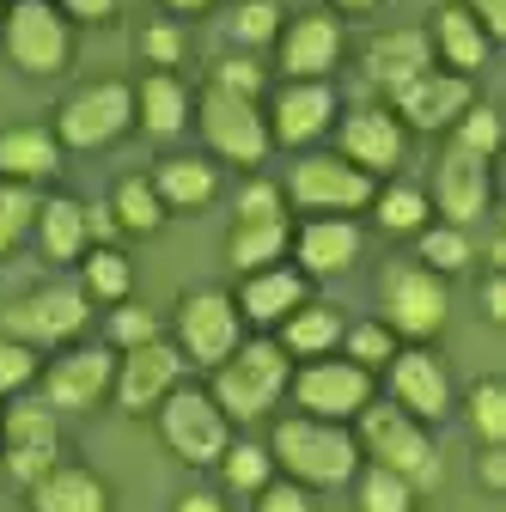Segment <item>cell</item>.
Returning <instances> with one entry per match:
<instances>
[{
	"label": "cell",
	"mask_w": 506,
	"mask_h": 512,
	"mask_svg": "<svg viewBox=\"0 0 506 512\" xmlns=\"http://www.w3.org/2000/svg\"><path fill=\"white\" fill-rule=\"evenodd\" d=\"M269 458L275 470H287V482L299 488H342L354 482L360 470V439L336 421H318V415H293L275 427L269 439Z\"/></svg>",
	"instance_id": "1"
},
{
	"label": "cell",
	"mask_w": 506,
	"mask_h": 512,
	"mask_svg": "<svg viewBox=\"0 0 506 512\" xmlns=\"http://www.w3.org/2000/svg\"><path fill=\"white\" fill-rule=\"evenodd\" d=\"M287 378H293V360L281 342H263V336H250L238 342L220 366H214V403L226 421H263L281 397H287Z\"/></svg>",
	"instance_id": "2"
},
{
	"label": "cell",
	"mask_w": 506,
	"mask_h": 512,
	"mask_svg": "<svg viewBox=\"0 0 506 512\" xmlns=\"http://www.w3.org/2000/svg\"><path fill=\"white\" fill-rule=\"evenodd\" d=\"M360 445L372 452V464H385L391 476H403L415 494H433L439 488V445H433V433L415 421V415H403L397 403H366L360 409Z\"/></svg>",
	"instance_id": "3"
},
{
	"label": "cell",
	"mask_w": 506,
	"mask_h": 512,
	"mask_svg": "<svg viewBox=\"0 0 506 512\" xmlns=\"http://www.w3.org/2000/svg\"><path fill=\"white\" fill-rule=\"evenodd\" d=\"M378 305H385V330H391V336L427 342V336L446 330L452 293H446V275H433V269H421V263H397V269H385Z\"/></svg>",
	"instance_id": "4"
},
{
	"label": "cell",
	"mask_w": 506,
	"mask_h": 512,
	"mask_svg": "<svg viewBox=\"0 0 506 512\" xmlns=\"http://www.w3.org/2000/svg\"><path fill=\"white\" fill-rule=\"evenodd\" d=\"M129 122H135V86L98 80V86H80L68 104L55 110V141L74 147V153H98V147H110Z\"/></svg>",
	"instance_id": "5"
},
{
	"label": "cell",
	"mask_w": 506,
	"mask_h": 512,
	"mask_svg": "<svg viewBox=\"0 0 506 512\" xmlns=\"http://www.w3.org/2000/svg\"><path fill=\"white\" fill-rule=\"evenodd\" d=\"M372 189L378 183L360 165H348L342 153H305V159H293L281 196L305 214H354V208L372 202Z\"/></svg>",
	"instance_id": "6"
},
{
	"label": "cell",
	"mask_w": 506,
	"mask_h": 512,
	"mask_svg": "<svg viewBox=\"0 0 506 512\" xmlns=\"http://www.w3.org/2000/svg\"><path fill=\"white\" fill-rule=\"evenodd\" d=\"M92 324V299L80 287H37L25 299H13L0 311V336H13L25 348H55V342H74Z\"/></svg>",
	"instance_id": "7"
},
{
	"label": "cell",
	"mask_w": 506,
	"mask_h": 512,
	"mask_svg": "<svg viewBox=\"0 0 506 512\" xmlns=\"http://www.w3.org/2000/svg\"><path fill=\"white\" fill-rule=\"evenodd\" d=\"M159 433L183 464H220L226 439H232V421L220 415V403L208 391L177 384V391H165V403H159Z\"/></svg>",
	"instance_id": "8"
},
{
	"label": "cell",
	"mask_w": 506,
	"mask_h": 512,
	"mask_svg": "<svg viewBox=\"0 0 506 512\" xmlns=\"http://www.w3.org/2000/svg\"><path fill=\"white\" fill-rule=\"evenodd\" d=\"M0 25H7L13 68H25V74H61L68 68L74 37H68V19H61L55 0H13V7L0 13Z\"/></svg>",
	"instance_id": "9"
},
{
	"label": "cell",
	"mask_w": 506,
	"mask_h": 512,
	"mask_svg": "<svg viewBox=\"0 0 506 512\" xmlns=\"http://www.w3.org/2000/svg\"><path fill=\"white\" fill-rule=\"evenodd\" d=\"M244 342V317L226 293L202 287V293H183L177 299V354L183 360H196V366H220L232 348Z\"/></svg>",
	"instance_id": "10"
},
{
	"label": "cell",
	"mask_w": 506,
	"mask_h": 512,
	"mask_svg": "<svg viewBox=\"0 0 506 512\" xmlns=\"http://www.w3.org/2000/svg\"><path fill=\"white\" fill-rule=\"evenodd\" d=\"M202 141L232 165H263L269 147H275L257 98H238V92H220V86L202 92Z\"/></svg>",
	"instance_id": "11"
},
{
	"label": "cell",
	"mask_w": 506,
	"mask_h": 512,
	"mask_svg": "<svg viewBox=\"0 0 506 512\" xmlns=\"http://www.w3.org/2000/svg\"><path fill=\"white\" fill-rule=\"evenodd\" d=\"M287 391L299 397L305 415H318V421H348L372 403V372L354 366V360H305L293 378H287Z\"/></svg>",
	"instance_id": "12"
},
{
	"label": "cell",
	"mask_w": 506,
	"mask_h": 512,
	"mask_svg": "<svg viewBox=\"0 0 506 512\" xmlns=\"http://www.w3.org/2000/svg\"><path fill=\"white\" fill-rule=\"evenodd\" d=\"M0 433H7V476L19 488H31L37 476H49L61 464V427H55V409L43 397H13L7 421H0Z\"/></svg>",
	"instance_id": "13"
},
{
	"label": "cell",
	"mask_w": 506,
	"mask_h": 512,
	"mask_svg": "<svg viewBox=\"0 0 506 512\" xmlns=\"http://www.w3.org/2000/svg\"><path fill=\"white\" fill-rule=\"evenodd\" d=\"M177 378H183V354H177L165 336H153V342H141V348H122L110 391H116V403L129 409V415H147V409L165 403V391H177Z\"/></svg>",
	"instance_id": "14"
},
{
	"label": "cell",
	"mask_w": 506,
	"mask_h": 512,
	"mask_svg": "<svg viewBox=\"0 0 506 512\" xmlns=\"http://www.w3.org/2000/svg\"><path fill=\"white\" fill-rule=\"evenodd\" d=\"M488 196H494V177H488V159H476V153H464V147H446L439 153V165H433V208L446 214V226H476L482 214H488Z\"/></svg>",
	"instance_id": "15"
},
{
	"label": "cell",
	"mask_w": 506,
	"mask_h": 512,
	"mask_svg": "<svg viewBox=\"0 0 506 512\" xmlns=\"http://www.w3.org/2000/svg\"><path fill=\"white\" fill-rule=\"evenodd\" d=\"M336 141H342V159H348V165H360L366 177H378V171H397V165H403L409 128L397 122L391 104H360V110L342 116Z\"/></svg>",
	"instance_id": "16"
},
{
	"label": "cell",
	"mask_w": 506,
	"mask_h": 512,
	"mask_svg": "<svg viewBox=\"0 0 506 512\" xmlns=\"http://www.w3.org/2000/svg\"><path fill=\"white\" fill-rule=\"evenodd\" d=\"M37 378H43V403L55 415H80V409L104 403V391L116 384V354L110 348H74Z\"/></svg>",
	"instance_id": "17"
},
{
	"label": "cell",
	"mask_w": 506,
	"mask_h": 512,
	"mask_svg": "<svg viewBox=\"0 0 506 512\" xmlns=\"http://www.w3.org/2000/svg\"><path fill=\"white\" fill-rule=\"evenodd\" d=\"M275 55H281V74L287 80H324L342 61V19L336 13H299V19H287L281 37H275Z\"/></svg>",
	"instance_id": "18"
},
{
	"label": "cell",
	"mask_w": 506,
	"mask_h": 512,
	"mask_svg": "<svg viewBox=\"0 0 506 512\" xmlns=\"http://www.w3.org/2000/svg\"><path fill=\"white\" fill-rule=\"evenodd\" d=\"M385 366H391V403H397L403 415L439 421V415L452 409V378H446V366H439V354H427V348H397Z\"/></svg>",
	"instance_id": "19"
},
{
	"label": "cell",
	"mask_w": 506,
	"mask_h": 512,
	"mask_svg": "<svg viewBox=\"0 0 506 512\" xmlns=\"http://www.w3.org/2000/svg\"><path fill=\"white\" fill-rule=\"evenodd\" d=\"M336 128V92L324 80H287L275 92V116H269V141L281 147H311L318 135Z\"/></svg>",
	"instance_id": "20"
},
{
	"label": "cell",
	"mask_w": 506,
	"mask_h": 512,
	"mask_svg": "<svg viewBox=\"0 0 506 512\" xmlns=\"http://www.w3.org/2000/svg\"><path fill=\"white\" fill-rule=\"evenodd\" d=\"M476 92H470V80L464 74H446V68H427V74H415L403 92H391V110H397V122L403 128H452L458 116H464V104H470Z\"/></svg>",
	"instance_id": "21"
},
{
	"label": "cell",
	"mask_w": 506,
	"mask_h": 512,
	"mask_svg": "<svg viewBox=\"0 0 506 512\" xmlns=\"http://www.w3.org/2000/svg\"><path fill=\"white\" fill-rule=\"evenodd\" d=\"M287 250H299V275H342L360 256V226L348 214H311Z\"/></svg>",
	"instance_id": "22"
},
{
	"label": "cell",
	"mask_w": 506,
	"mask_h": 512,
	"mask_svg": "<svg viewBox=\"0 0 506 512\" xmlns=\"http://www.w3.org/2000/svg\"><path fill=\"white\" fill-rule=\"evenodd\" d=\"M427 49H433V61H446V74H476L482 61H488V31L464 13V7H439L433 13V25H427Z\"/></svg>",
	"instance_id": "23"
},
{
	"label": "cell",
	"mask_w": 506,
	"mask_h": 512,
	"mask_svg": "<svg viewBox=\"0 0 506 512\" xmlns=\"http://www.w3.org/2000/svg\"><path fill=\"white\" fill-rule=\"evenodd\" d=\"M427 68H433L427 31H385V37H372V49H366V80L378 92H403Z\"/></svg>",
	"instance_id": "24"
},
{
	"label": "cell",
	"mask_w": 506,
	"mask_h": 512,
	"mask_svg": "<svg viewBox=\"0 0 506 512\" xmlns=\"http://www.w3.org/2000/svg\"><path fill=\"white\" fill-rule=\"evenodd\" d=\"M238 317H244V324H281V317L287 311H299L305 305V275L299 269H257V275H244V287H238Z\"/></svg>",
	"instance_id": "25"
},
{
	"label": "cell",
	"mask_w": 506,
	"mask_h": 512,
	"mask_svg": "<svg viewBox=\"0 0 506 512\" xmlns=\"http://www.w3.org/2000/svg\"><path fill=\"white\" fill-rule=\"evenodd\" d=\"M61 171V141L55 128H37V122H19L0 135V177L7 183H43Z\"/></svg>",
	"instance_id": "26"
},
{
	"label": "cell",
	"mask_w": 506,
	"mask_h": 512,
	"mask_svg": "<svg viewBox=\"0 0 506 512\" xmlns=\"http://www.w3.org/2000/svg\"><path fill=\"white\" fill-rule=\"evenodd\" d=\"M25 494H31V512H110V488L80 464H55Z\"/></svg>",
	"instance_id": "27"
},
{
	"label": "cell",
	"mask_w": 506,
	"mask_h": 512,
	"mask_svg": "<svg viewBox=\"0 0 506 512\" xmlns=\"http://www.w3.org/2000/svg\"><path fill=\"white\" fill-rule=\"evenodd\" d=\"M31 238H37V250L49 256V263H74V256H86V250H92V244H86V202H74V196L37 202Z\"/></svg>",
	"instance_id": "28"
},
{
	"label": "cell",
	"mask_w": 506,
	"mask_h": 512,
	"mask_svg": "<svg viewBox=\"0 0 506 512\" xmlns=\"http://www.w3.org/2000/svg\"><path fill=\"white\" fill-rule=\"evenodd\" d=\"M135 122L147 128L153 141H171V135H183V128H189V92H183V80L153 68V74L135 86Z\"/></svg>",
	"instance_id": "29"
},
{
	"label": "cell",
	"mask_w": 506,
	"mask_h": 512,
	"mask_svg": "<svg viewBox=\"0 0 506 512\" xmlns=\"http://www.w3.org/2000/svg\"><path fill=\"white\" fill-rule=\"evenodd\" d=\"M281 348H287V360H324L330 348H342V311L336 305H299V311H287L281 317Z\"/></svg>",
	"instance_id": "30"
},
{
	"label": "cell",
	"mask_w": 506,
	"mask_h": 512,
	"mask_svg": "<svg viewBox=\"0 0 506 512\" xmlns=\"http://www.w3.org/2000/svg\"><path fill=\"white\" fill-rule=\"evenodd\" d=\"M287 244H293L287 220H238L232 238H226V263H232L238 275H257V269H275V263H281Z\"/></svg>",
	"instance_id": "31"
},
{
	"label": "cell",
	"mask_w": 506,
	"mask_h": 512,
	"mask_svg": "<svg viewBox=\"0 0 506 512\" xmlns=\"http://www.w3.org/2000/svg\"><path fill=\"white\" fill-rule=\"evenodd\" d=\"M147 183H153V196L165 208H208L214 189H220V177H214L208 159H165Z\"/></svg>",
	"instance_id": "32"
},
{
	"label": "cell",
	"mask_w": 506,
	"mask_h": 512,
	"mask_svg": "<svg viewBox=\"0 0 506 512\" xmlns=\"http://www.w3.org/2000/svg\"><path fill=\"white\" fill-rule=\"evenodd\" d=\"M135 287V269H129V256H122L116 244H92L86 250V275H80V293L86 299H104V305H122Z\"/></svg>",
	"instance_id": "33"
},
{
	"label": "cell",
	"mask_w": 506,
	"mask_h": 512,
	"mask_svg": "<svg viewBox=\"0 0 506 512\" xmlns=\"http://www.w3.org/2000/svg\"><path fill=\"white\" fill-rule=\"evenodd\" d=\"M110 214H116L122 232H159V226H165V202L153 196L147 177H122V183L110 189Z\"/></svg>",
	"instance_id": "34"
},
{
	"label": "cell",
	"mask_w": 506,
	"mask_h": 512,
	"mask_svg": "<svg viewBox=\"0 0 506 512\" xmlns=\"http://www.w3.org/2000/svg\"><path fill=\"white\" fill-rule=\"evenodd\" d=\"M415 238H421V269L433 275H464L476 263V244L464 226H421Z\"/></svg>",
	"instance_id": "35"
},
{
	"label": "cell",
	"mask_w": 506,
	"mask_h": 512,
	"mask_svg": "<svg viewBox=\"0 0 506 512\" xmlns=\"http://www.w3.org/2000/svg\"><path fill=\"white\" fill-rule=\"evenodd\" d=\"M220 476H226V488H238V494H257V488L275 476L269 445H257V439H226V452H220Z\"/></svg>",
	"instance_id": "36"
},
{
	"label": "cell",
	"mask_w": 506,
	"mask_h": 512,
	"mask_svg": "<svg viewBox=\"0 0 506 512\" xmlns=\"http://www.w3.org/2000/svg\"><path fill=\"white\" fill-rule=\"evenodd\" d=\"M372 214H378L385 232H421L433 202L421 196V189H409V183H391V189H372Z\"/></svg>",
	"instance_id": "37"
},
{
	"label": "cell",
	"mask_w": 506,
	"mask_h": 512,
	"mask_svg": "<svg viewBox=\"0 0 506 512\" xmlns=\"http://www.w3.org/2000/svg\"><path fill=\"white\" fill-rule=\"evenodd\" d=\"M281 25H287V13L275 7V0H244V7L226 19V31H232V43L244 49V55H257L263 43H275L281 37Z\"/></svg>",
	"instance_id": "38"
},
{
	"label": "cell",
	"mask_w": 506,
	"mask_h": 512,
	"mask_svg": "<svg viewBox=\"0 0 506 512\" xmlns=\"http://www.w3.org/2000/svg\"><path fill=\"white\" fill-rule=\"evenodd\" d=\"M37 202H43V196H37L31 183H7V177H0V256L19 250V238H31Z\"/></svg>",
	"instance_id": "39"
},
{
	"label": "cell",
	"mask_w": 506,
	"mask_h": 512,
	"mask_svg": "<svg viewBox=\"0 0 506 512\" xmlns=\"http://www.w3.org/2000/svg\"><path fill=\"white\" fill-rule=\"evenodd\" d=\"M415 488L403 482V476H391L385 464H372V470H360V512H415Z\"/></svg>",
	"instance_id": "40"
},
{
	"label": "cell",
	"mask_w": 506,
	"mask_h": 512,
	"mask_svg": "<svg viewBox=\"0 0 506 512\" xmlns=\"http://www.w3.org/2000/svg\"><path fill=\"white\" fill-rule=\"evenodd\" d=\"M452 147H464V153H476V159H494V153H500V110L482 104V98H470L464 116H458V141H452Z\"/></svg>",
	"instance_id": "41"
},
{
	"label": "cell",
	"mask_w": 506,
	"mask_h": 512,
	"mask_svg": "<svg viewBox=\"0 0 506 512\" xmlns=\"http://www.w3.org/2000/svg\"><path fill=\"white\" fill-rule=\"evenodd\" d=\"M470 427L482 433V445H506V391H500V378L470 384Z\"/></svg>",
	"instance_id": "42"
},
{
	"label": "cell",
	"mask_w": 506,
	"mask_h": 512,
	"mask_svg": "<svg viewBox=\"0 0 506 512\" xmlns=\"http://www.w3.org/2000/svg\"><path fill=\"white\" fill-rule=\"evenodd\" d=\"M110 348H141V342H153L159 336V317L147 311V305H129V299H122V305H110Z\"/></svg>",
	"instance_id": "43"
},
{
	"label": "cell",
	"mask_w": 506,
	"mask_h": 512,
	"mask_svg": "<svg viewBox=\"0 0 506 512\" xmlns=\"http://www.w3.org/2000/svg\"><path fill=\"white\" fill-rule=\"evenodd\" d=\"M37 348H25V342H13V336H0V397H19V391H31L37 384Z\"/></svg>",
	"instance_id": "44"
},
{
	"label": "cell",
	"mask_w": 506,
	"mask_h": 512,
	"mask_svg": "<svg viewBox=\"0 0 506 512\" xmlns=\"http://www.w3.org/2000/svg\"><path fill=\"white\" fill-rule=\"evenodd\" d=\"M342 348H348V360L354 366H385L391 354H397V336L385 330V324H354V330H342Z\"/></svg>",
	"instance_id": "45"
},
{
	"label": "cell",
	"mask_w": 506,
	"mask_h": 512,
	"mask_svg": "<svg viewBox=\"0 0 506 512\" xmlns=\"http://www.w3.org/2000/svg\"><path fill=\"white\" fill-rule=\"evenodd\" d=\"M214 86H220V92H238V98H257V92H263V61L244 55V49H238V55H220V61H214Z\"/></svg>",
	"instance_id": "46"
},
{
	"label": "cell",
	"mask_w": 506,
	"mask_h": 512,
	"mask_svg": "<svg viewBox=\"0 0 506 512\" xmlns=\"http://www.w3.org/2000/svg\"><path fill=\"white\" fill-rule=\"evenodd\" d=\"M141 55L153 61L159 74H171L177 61H183V31H177V25H165V19H153V25L141 31Z\"/></svg>",
	"instance_id": "47"
},
{
	"label": "cell",
	"mask_w": 506,
	"mask_h": 512,
	"mask_svg": "<svg viewBox=\"0 0 506 512\" xmlns=\"http://www.w3.org/2000/svg\"><path fill=\"white\" fill-rule=\"evenodd\" d=\"M238 220H287V196L275 183H244L238 189Z\"/></svg>",
	"instance_id": "48"
},
{
	"label": "cell",
	"mask_w": 506,
	"mask_h": 512,
	"mask_svg": "<svg viewBox=\"0 0 506 512\" xmlns=\"http://www.w3.org/2000/svg\"><path fill=\"white\" fill-rule=\"evenodd\" d=\"M257 512H318V500H311V488H299V482H263Z\"/></svg>",
	"instance_id": "49"
},
{
	"label": "cell",
	"mask_w": 506,
	"mask_h": 512,
	"mask_svg": "<svg viewBox=\"0 0 506 512\" xmlns=\"http://www.w3.org/2000/svg\"><path fill=\"white\" fill-rule=\"evenodd\" d=\"M476 482H482L488 494H500V488H506V445H482V458H476Z\"/></svg>",
	"instance_id": "50"
},
{
	"label": "cell",
	"mask_w": 506,
	"mask_h": 512,
	"mask_svg": "<svg viewBox=\"0 0 506 512\" xmlns=\"http://www.w3.org/2000/svg\"><path fill=\"white\" fill-rule=\"evenodd\" d=\"M464 13L488 31V43H494V37H506V0H464Z\"/></svg>",
	"instance_id": "51"
},
{
	"label": "cell",
	"mask_w": 506,
	"mask_h": 512,
	"mask_svg": "<svg viewBox=\"0 0 506 512\" xmlns=\"http://www.w3.org/2000/svg\"><path fill=\"white\" fill-rule=\"evenodd\" d=\"M116 214H110V202H92L86 208V244H116Z\"/></svg>",
	"instance_id": "52"
},
{
	"label": "cell",
	"mask_w": 506,
	"mask_h": 512,
	"mask_svg": "<svg viewBox=\"0 0 506 512\" xmlns=\"http://www.w3.org/2000/svg\"><path fill=\"white\" fill-rule=\"evenodd\" d=\"M55 7H61V19H86V25H98V19L116 13V0H55Z\"/></svg>",
	"instance_id": "53"
},
{
	"label": "cell",
	"mask_w": 506,
	"mask_h": 512,
	"mask_svg": "<svg viewBox=\"0 0 506 512\" xmlns=\"http://www.w3.org/2000/svg\"><path fill=\"white\" fill-rule=\"evenodd\" d=\"M171 512H226V500H220V494H208V488H189Z\"/></svg>",
	"instance_id": "54"
},
{
	"label": "cell",
	"mask_w": 506,
	"mask_h": 512,
	"mask_svg": "<svg viewBox=\"0 0 506 512\" xmlns=\"http://www.w3.org/2000/svg\"><path fill=\"white\" fill-rule=\"evenodd\" d=\"M482 311H488V324H500V317H506V281H500V275H488V287H482Z\"/></svg>",
	"instance_id": "55"
},
{
	"label": "cell",
	"mask_w": 506,
	"mask_h": 512,
	"mask_svg": "<svg viewBox=\"0 0 506 512\" xmlns=\"http://www.w3.org/2000/svg\"><path fill=\"white\" fill-rule=\"evenodd\" d=\"M171 13H202V7H214V0H165Z\"/></svg>",
	"instance_id": "56"
},
{
	"label": "cell",
	"mask_w": 506,
	"mask_h": 512,
	"mask_svg": "<svg viewBox=\"0 0 506 512\" xmlns=\"http://www.w3.org/2000/svg\"><path fill=\"white\" fill-rule=\"evenodd\" d=\"M342 13H372V7H385V0H336Z\"/></svg>",
	"instance_id": "57"
},
{
	"label": "cell",
	"mask_w": 506,
	"mask_h": 512,
	"mask_svg": "<svg viewBox=\"0 0 506 512\" xmlns=\"http://www.w3.org/2000/svg\"><path fill=\"white\" fill-rule=\"evenodd\" d=\"M0 13H7V0H0Z\"/></svg>",
	"instance_id": "58"
}]
</instances>
